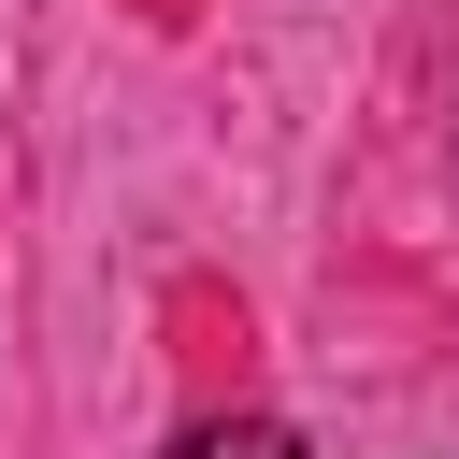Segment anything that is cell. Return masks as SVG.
<instances>
[{
    "label": "cell",
    "instance_id": "obj_1",
    "mask_svg": "<svg viewBox=\"0 0 459 459\" xmlns=\"http://www.w3.org/2000/svg\"><path fill=\"white\" fill-rule=\"evenodd\" d=\"M172 459H316L287 416H201V430H172Z\"/></svg>",
    "mask_w": 459,
    "mask_h": 459
}]
</instances>
